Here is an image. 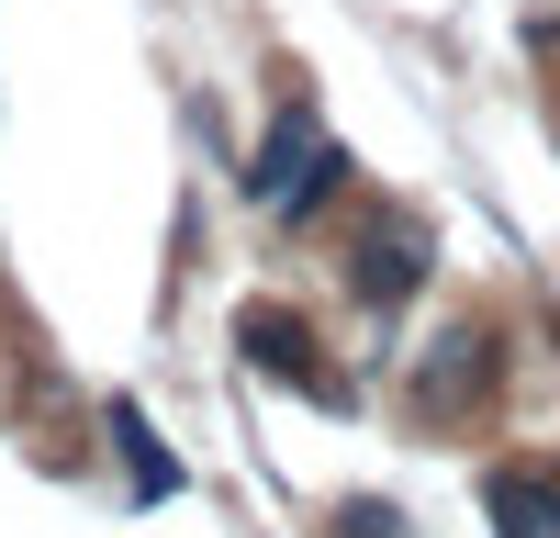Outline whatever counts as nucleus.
<instances>
[{
    "label": "nucleus",
    "instance_id": "2",
    "mask_svg": "<svg viewBox=\"0 0 560 538\" xmlns=\"http://www.w3.org/2000/svg\"><path fill=\"white\" fill-rule=\"evenodd\" d=\"M482 393H493V337H482V326L438 337V359H427V382H415V404H427V416L448 426L459 404H482Z\"/></svg>",
    "mask_w": 560,
    "mask_h": 538
},
{
    "label": "nucleus",
    "instance_id": "6",
    "mask_svg": "<svg viewBox=\"0 0 560 538\" xmlns=\"http://www.w3.org/2000/svg\"><path fill=\"white\" fill-rule=\"evenodd\" d=\"M113 437H124V460H135V493H179V460H168V437L135 416V404H113Z\"/></svg>",
    "mask_w": 560,
    "mask_h": 538
},
{
    "label": "nucleus",
    "instance_id": "1",
    "mask_svg": "<svg viewBox=\"0 0 560 538\" xmlns=\"http://www.w3.org/2000/svg\"><path fill=\"white\" fill-rule=\"evenodd\" d=\"M337 179H348V157H337V134H325L303 102L292 113H280L269 124V147H258V168H247V191L269 202V213H314L325 191H337Z\"/></svg>",
    "mask_w": 560,
    "mask_h": 538
},
{
    "label": "nucleus",
    "instance_id": "5",
    "mask_svg": "<svg viewBox=\"0 0 560 538\" xmlns=\"http://www.w3.org/2000/svg\"><path fill=\"white\" fill-rule=\"evenodd\" d=\"M482 505H493V527H560V471H493Z\"/></svg>",
    "mask_w": 560,
    "mask_h": 538
},
{
    "label": "nucleus",
    "instance_id": "3",
    "mask_svg": "<svg viewBox=\"0 0 560 538\" xmlns=\"http://www.w3.org/2000/svg\"><path fill=\"white\" fill-rule=\"evenodd\" d=\"M236 337H247V359H269L280 382H303L314 404H348V382H325L314 337H303V326H292V314H280V303H247V326H236Z\"/></svg>",
    "mask_w": 560,
    "mask_h": 538
},
{
    "label": "nucleus",
    "instance_id": "4",
    "mask_svg": "<svg viewBox=\"0 0 560 538\" xmlns=\"http://www.w3.org/2000/svg\"><path fill=\"white\" fill-rule=\"evenodd\" d=\"M415 281H427V224H415V213L370 224V236H359V303H404Z\"/></svg>",
    "mask_w": 560,
    "mask_h": 538
}]
</instances>
